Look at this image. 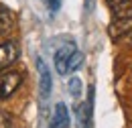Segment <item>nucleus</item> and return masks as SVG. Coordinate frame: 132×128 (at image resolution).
<instances>
[{
  "mask_svg": "<svg viewBox=\"0 0 132 128\" xmlns=\"http://www.w3.org/2000/svg\"><path fill=\"white\" fill-rule=\"evenodd\" d=\"M14 124V118H12V114L4 112V110H0V128H12Z\"/></svg>",
  "mask_w": 132,
  "mask_h": 128,
  "instance_id": "10",
  "label": "nucleus"
},
{
  "mask_svg": "<svg viewBox=\"0 0 132 128\" xmlns=\"http://www.w3.org/2000/svg\"><path fill=\"white\" fill-rule=\"evenodd\" d=\"M108 33H110V37H112L114 41H118L120 37H124V35L132 33V16H122V18H114V22L110 25Z\"/></svg>",
  "mask_w": 132,
  "mask_h": 128,
  "instance_id": "2",
  "label": "nucleus"
},
{
  "mask_svg": "<svg viewBox=\"0 0 132 128\" xmlns=\"http://www.w3.org/2000/svg\"><path fill=\"white\" fill-rule=\"evenodd\" d=\"M12 27H14V14H12V10L0 6V33H8Z\"/></svg>",
  "mask_w": 132,
  "mask_h": 128,
  "instance_id": "8",
  "label": "nucleus"
},
{
  "mask_svg": "<svg viewBox=\"0 0 132 128\" xmlns=\"http://www.w3.org/2000/svg\"><path fill=\"white\" fill-rule=\"evenodd\" d=\"M20 81H22V75L16 73V71L2 73V75H0V100H6V98L12 96L18 90Z\"/></svg>",
  "mask_w": 132,
  "mask_h": 128,
  "instance_id": "1",
  "label": "nucleus"
},
{
  "mask_svg": "<svg viewBox=\"0 0 132 128\" xmlns=\"http://www.w3.org/2000/svg\"><path fill=\"white\" fill-rule=\"evenodd\" d=\"M47 4H49V10H51V12H55V10L59 8L61 0H47Z\"/></svg>",
  "mask_w": 132,
  "mask_h": 128,
  "instance_id": "12",
  "label": "nucleus"
},
{
  "mask_svg": "<svg viewBox=\"0 0 132 128\" xmlns=\"http://www.w3.org/2000/svg\"><path fill=\"white\" fill-rule=\"evenodd\" d=\"M69 92H71L73 98H77L81 94V81L77 79V77H71V79H69Z\"/></svg>",
  "mask_w": 132,
  "mask_h": 128,
  "instance_id": "11",
  "label": "nucleus"
},
{
  "mask_svg": "<svg viewBox=\"0 0 132 128\" xmlns=\"http://www.w3.org/2000/svg\"><path fill=\"white\" fill-rule=\"evenodd\" d=\"M18 59V47L16 43H2L0 45V71L10 67Z\"/></svg>",
  "mask_w": 132,
  "mask_h": 128,
  "instance_id": "3",
  "label": "nucleus"
},
{
  "mask_svg": "<svg viewBox=\"0 0 132 128\" xmlns=\"http://www.w3.org/2000/svg\"><path fill=\"white\" fill-rule=\"evenodd\" d=\"M37 69L41 73V96L47 100L51 94V71H49V67L45 65L43 59H37Z\"/></svg>",
  "mask_w": 132,
  "mask_h": 128,
  "instance_id": "5",
  "label": "nucleus"
},
{
  "mask_svg": "<svg viewBox=\"0 0 132 128\" xmlns=\"http://www.w3.org/2000/svg\"><path fill=\"white\" fill-rule=\"evenodd\" d=\"M83 63V53L79 51H75L73 55H71V59H69V63H67V71H75V69H79Z\"/></svg>",
  "mask_w": 132,
  "mask_h": 128,
  "instance_id": "9",
  "label": "nucleus"
},
{
  "mask_svg": "<svg viewBox=\"0 0 132 128\" xmlns=\"http://www.w3.org/2000/svg\"><path fill=\"white\" fill-rule=\"evenodd\" d=\"M94 87H89V98H87V102L79 106V128H89L92 124V102H94Z\"/></svg>",
  "mask_w": 132,
  "mask_h": 128,
  "instance_id": "7",
  "label": "nucleus"
},
{
  "mask_svg": "<svg viewBox=\"0 0 132 128\" xmlns=\"http://www.w3.org/2000/svg\"><path fill=\"white\" fill-rule=\"evenodd\" d=\"M73 53H75L73 45H65V47H61L55 53V69L59 73H67V63H69V59H71Z\"/></svg>",
  "mask_w": 132,
  "mask_h": 128,
  "instance_id": "4",
  "label": "nucleus"
},
{
  "mask_svg": "<svg viewBox=\"0 0 132 128\" xmlns=\"http://www.w3.org/2000/svg\"><path fill=\"white\" fill-rule=\"evenodd\" d=\"M69 126V112H67L65 104H57L55 106V114L51 118L49 128H67Z\"/></svg>",
  "mask_w": 132,
  "mask_h": 128,
  "instance_id": "6",
  "label": "nucleus"
}]
</instances>
